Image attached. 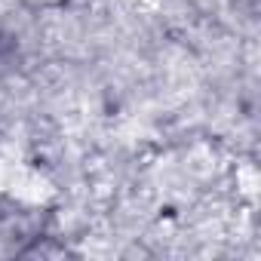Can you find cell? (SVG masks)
Masks as SVG:
<instances>
[{
    "instance_id": "6da1fadb",
    "label": "cell",
    "mask_w": 261,
    "mask_h": 261,
    "mask_svg": "<svg viewBox=\"0 0 261 261\" xmlns=\"http://www.w3.org/2000/svg\"><path fill=\"white\" fill-rule=\"evenodd\" d=\"M49 215L13 197H0V258L31 255L46 240Z\"/></svg>"
},
{
    "instance_id": "7a4b0ae2",
    "label": "cell",
    "mask_w": 261,
    "mask_h": 261,
    "mask_svg": "<svg viewBox=\"0 0 261 261\" xmlns=\"http://www.w3.org/2000/svg\"><path fill=\"white\" fill-rule=\"evenodd\" d=\"M74 4V0H19V7L34 13V16H46V13H62Z\"/></svg>"
}]
</instances>
